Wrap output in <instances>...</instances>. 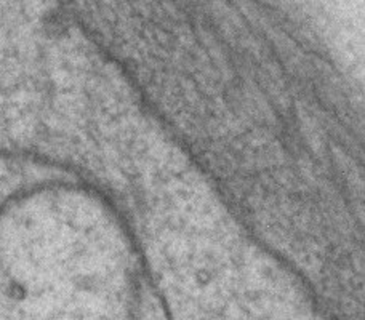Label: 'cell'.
I'll use <instances>...</instances> for the list:
<instances>
[{
  "label": "cell",
  "instance_id": "6da1fadb",
  "mask_svg": "<svg viewBox=\"0 0 365 320\" xmlns=\"http://www.w3.org/2000/svg\"><path fill=\"white\" fill-rule=\"evenodd\" d=\"M125 226L100 194L36 186L0 207V320H136Z\"/></svg>",
  "mask_w": 365,
  "mask_h": 320
}]
</instances>
